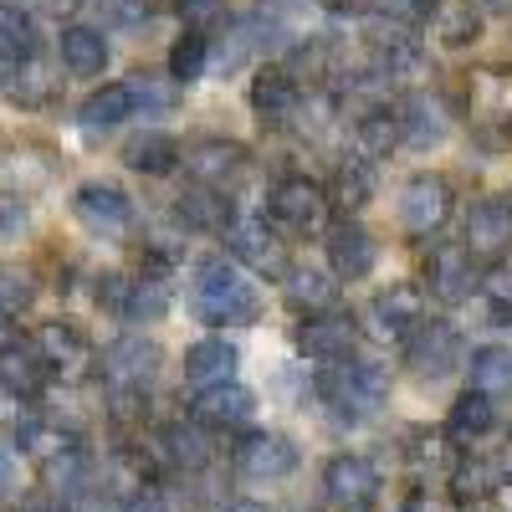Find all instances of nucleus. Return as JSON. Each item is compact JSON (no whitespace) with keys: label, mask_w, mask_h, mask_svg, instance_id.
I'll list each match as a JSON object with an SVG mask.
<instances>
[{"label":"nucleus","mask_w":512,"mask_h":512,"mask_svg":"<svg viewBox=\"0 0 512 512\" xmlns=\"http://www.w3.org/2000/svg\"><path fill=\"white\" fill-rule=\"evenodd\" d=\"M190 313L205 328H241V323H256L262 297H256V287L241 277L236 256L210 251V256H200L195 272H190Z\"/></svg>","instance_id":"obj_1"},{"label":"nucleus","mask_w":512,"mask_h":512,"mask_svg":"<svg viewBox=\"0 0 512 512\" xmlns=\"http://www.w3.org/2000/svg\"><path fill=\"white\" fill-rule=\"evenodd\" d=\"M313 390H318V400H323L338 420H369V415L384 410V400H390V374L354 354V359L323 364Z\"/></svg>","instance_id":"obj_2"},{"label":"nucleus","mask_w":512,"mask_h":512,"mask_svg":"<svg viewBox=\"0 0 512 512\" xmlns=\"http://www.w3.org/2000/svg\"><path fill=\"white\" fill-rule=\"evenodd\" d=\"M328 205L333 200H328L323 185H313L308 175H287L267 195V221L287 236H318L328 226Z\"/></svg>","instance_id":"obj_3"},{"label":"nucleus","mask_w":512,"mask_h":512,"mask_svg":"<svg viewBox=\"0 0 512 512\" xmlns=\"http://www.w3.org/2000/svg\"><path fill=\"white\" fill-rule=\"evenodd\" d=\"M149 461L169 477H200L216 461V441L200 420H169L149 436Z\"/></svg>","instance_id":"obj_4"},{"label":"nucleus","mask_w":512,"mask_h":512,"mask_svg":"<svg viewBox=\"0 0 512 512\" xmlns=\"http://www.w3.org/2000/svg\"><path fill=\"white\" fill-rule=\"evenodd\" d=\"M164 369V354L154 338L144 333H123L98 354V379L103 390H154V379Z\"/></svg>","instance_id":"obj_5"},{"label":"nucleus","mask_w":512,"mask_h":512,"mask_svg":"<svg viewBox=\"0 0 512 512\" xmlns=\"http://www.w3.org/2000/svg\"><path fill=\"white\" fill-rule=\"evenodd\" d=\"M461 359H466V344H461L456 323L446 318H420L405 333V369L415 379H446L461 369Z\"/></svg>","instance_id":"obj_6"},{"label":"nucleus","mask_w":512,"mask_h":512,"mask_svg":"<svg viewBox=\"0 0 512 512\" xmlns=\"http://www.w3.org/2000/svg\"><path fill=\"white\" fill-rule=\"evenodd\" d=\"M379 466L359 451H338L328 466H323V497L333 512H374L379 502Z\"/></svg>","instance_id":"obj_7"},{"label":"nucleus","mask_w":512,"mask_h":512,"mask_svg":"<svg viewBox=\"0 0 512 512\" xmlns=\"http://www.w3.org/2000/svg\"><path fill=\"white\" fill-rule=\"evenodd\" d=\"M226 256H236L241 267H251L256 277H287V246L277 236V226H267V216H236L226 226Z\"/></svg>","instance_id":"obj_8"},{"label":"nucleus","mask_w":512,"mask_h":512,"mask_svg":"<svg viewBox=\"0 0 512 512\" xmlns=\"http://www.w3.org/2000/svg\"><path fill=\"white\" fill-rule=\"evenodd\" d=\"M231 466L241 482H282L297 472V446L282 431H246L231 446Z\"/></svg>","instance_id":"obj_9"},{"label":"nucleus","mask_w":512,"mask_h":512,"mask_svg":"<svg viewBox=\"0 0 512 512\" xmlns=\"http://www.w3.org/2000/svg\"><path fill=\"white\" fill-rule=\"evenodd\" d=\"M292 349L313 359V364H333V359H354L359 349V323L349 313H313L292 328Z\"/></svg>","instance_id":"obj_10"},{"label":"nucleus","mask_w":512,"mask_h":512,"mask_svg":"<svg viewBox=\"0 0 512 512\" xmlns=\"http://www.w3.org/2000/svg\"><path fill=\"white\" fill-rule=\"evenodd\" d=\"M72 216L88 226L93 236H108V241H118V236H128L134 231V221H139V210H134V200H128L118 185H103V180H88L77 195H72Z\"/></svg>","instance_id":"obj_11"},{"label":"nucleus","mask_w":512,"mask_h":512,"mask_svg":"<svg viewBox=\"0 0 512 512\" xmlns=\"http://www.w3.org/2000/svg\"><path fill=\"white\" fill-rule=\"evenodd\" d=\"M461 246L472 251L477 262H502L512 251V200H502V195L472 200L466 226H461Z\"/></svg>","instance_id":"obj_12"},{"label":"nucleus","mask_w":512,"mask_h":512,"mask_svg":"<svg viewBox=\"0 0 512 512\" xmlns=\"http://www.w3.org/2000/svg\"><path fill=\"white\" fill-rule=\"evenodd\" d=\"M47 384H52V369H47V359L36 354L31 333L26 338L11 333L6 344H0V390L16 395L21 405H36L41 395H47Z\"/></svg>","instance_id":"obj_13"},{"label":"nucleus","mask_w":512,"mask_h":512,"mask_svg":"<svg viewBox=\"0 0 512 512\" xmlns=\"http://www.w3.org/2000/svg\"><path fill=\"white\" fill-rule=\"evenodd\" d=\"M251 415H256V395L241 379L205 384V390L190 395V420H200L205 431H241V425H251Z\"/></svg>","instance_id":"obj_14"},{"label":"nucleus","mask_w":512,"mask_h":512,"mask_svg":"<svg viewBox=\"0 0 512 512\" xmlns=\"http://www.w3.org/2000/svg\"><path fill=\"white\" fill-rule=\"evenodd\" d=\"M251 108H256V118H262V123H292L297 113L308 108L297 72L282 67V62H267L262 72L251 77Z\"/></svg>","instance_id":"obj_15"},{"label":"nucleus","mask_w":512,"mask_h":512,"mask_svg":"<svg viewBox=\"0 0 512 512\" xmlns=\"http://www.w3.org/2000/svg\"><path fill=\"white\" fill-rule=\"evenodd\" d=\"M425 318V292L420 282H390L374 303H369V323H374V338L384 344H405V333Z\"/></svg>","instance_id":"obj_16"},{"label":"nucleus","mask_w":512,"mask_h":512,"mask_svg":"<svg viewBox=\"0 0 512 512\" xmlns=\"http://www.w3.org/2000/svg\"><path fill=\"white\" fill-rule=\"evenodd\" d=\"M425 287H431L436 303H466V297L482 287L477 256L466 251V246H441V251H431V262H425Z\"/></svg>","instance_id":"obj_17"},{"label":"nucleus","mask_w":512,"mask_h":512,"mask_svg":"<svg viewBox=\"0 0 512 512\" xmlns=\"http://www.w3.org/2000/svg\"><path fill=\"white\" fill-rule=\"evenodd\" d=\"M446 216H451V185L441 175H415L400 190V221H405V231L425 236V231L446 226Z\"/></svg>","instance_id":"obj_18"},{"label":"nucleus","mask_w":512,"mask_h":512,"mask_svg":"<svg viewBox=\"0 0 512 512\" xmlns=\"http://www.w3.org/2000/svg\"><path fill=\"white\" fill-rule=\"evenodd\" d=\"M282 292H287V308H297L303 318H313V313H333V308H338V277H333V267L292 262L287 277H282Z\"/></svg>","instance_id":"obj_19"},{"label":"nucleus","mask_w":512,"mask_h":512,"mask_svg":"<svg viewBox=\"0 0 512 512\" xmlns=\"http://www.w3.org/2000/svg\"><path fill=\"white\" fill-rule=\"evenodd\" d=\"M31 344H36L41 359H47L52 374H72V369H82V364L93 359V349H88V338H82V328L67 323V318L36 323V328H31Z\"/></svg>","instance_id":"obj_20"},{"label":"nucleus","mask_w":512,"mask_h":512,"mask_svg":"<svg viewBox=\"0 0 512 512\" xmlns=\"http://www.w3.org/2000/svg\"><path fill=\"white\" fill-rule=\"evenodd\" d=\"M175 221L180 231H226L236 221V210H231V195L221 185H185L180 200H175Z\"/></svg>","instance_id":"obj_21"},{"label":"nucleus","mask_w":512,"mask_h":512,"mask_svg":"<svg viewBox=\"0 0 512 512\" xmlns=\"http://www.w3.org/2000/svg\"><path fill=\"white\" fill-rule=\"evenodd\" d=\"M328 267H333V277L338 282H354V277H369L374 272V236L354 221V216H344L333 231H328Z\"/></svg>","instance_id":"obj_22"},{"label":"nucleus","mask_w":512,"mask_h":512,"mask_svg":"<svg viewBox=\"0 0 512 512\" xmlns=\"http://www.w3.org/2000/svg\"><path fill=\"white\" fill-rule=\"evenodd\" d=\"M185 175L200 185H231L241 169H246V149L231 139H200L195 149H185Z\"/></svg>","instance_id":"obj_23"},{"label":"nucleus","mask_w":512,"mask_h":512,"mask_svg":"<svg viewBox=\"0 0 512 512\" xmlns=\"http://www.w3.org/2000/svg\"><path fill=\"white\" fill-rule=\"evenodd\" d=\"M497 425V400L482 390H466L451 410H446V441L451 446H477L482 436H492Z\"/></svg>","instance_id":"obj_24"},{"label":"nucleus","mask_w":512,"mask_h":512,"mask_svg":"<svg viewBox=\"0 0 512 512\" xmlns=\"http://www.w3.org/2000/svg\"><path fill=\"white\" fill-rule=\"evenodd\" d=\"M236 364H241V349L231 344V338H200V344L185 349V379L195 384V390L236 379Z\"/></svg>","instance_id":"obj_25"},{"label":"nucleus","mask_w":512,"mask_h":512,"mask_svg":"<svg viewBox=\"0 0 512 512\" xmlns=\"http://www.w3.org/2000/svg\"><path fill=\"white\" fill-rule=\"evenodd\" d=\"M57 62L67 77H98L108 67V41L93 26H67L57 36Z\"/></svg>","instance_id":"obj_26"},{"label":"nucleus","mask_w":512,"mask_h":512,"mask_svg":"<svg viewBox=\"0 0 512 512\" xmlns=\"http://www.w3.org/2000/svg\"><path fill=\"white\" fill-rule=\"evenodd\" d=\"M180 159H185V149H180V139H169V134H154V128H144V134H134L123 144V164L134 169V175H175L180 169Z\"/></svg>","instance_id":"obj_27"},{"label":"nucleus","mask_w":512,"mask_h":512,"mask_svg":"<svg viewBox=\"0 0 512 512\" xmlns=\"http://www.w3.org/2000/svg\"><path fill=\"white\" fill-rule=\"evenodd\" d=\"M139 113V98H134V82H108V88L88 93V103L77 108V123L88 134H103V128H118L123 118Z\"/></svg>","instance_id":"obj_28"},{"label":"nucleus","mask_w":512,"mask_h":512,"mask_svg":"<svg viewBox=\"0 0 512 512\" xmlns=\"http://www.w3.org/2000/svg\"><path fill=\"white\" fill-rule=\"evenodd\" d=\"M354 139H359V154H364V159L395 154V149L405 144V118H400V108H390V103L369 108V113L354 123Z\"/></svg>","instance_id":"obj_29"},{"label":"nucleus","mask_w":512,"mask_h":512,"mask_svg":"<svg viewBox=\"0 0 512 512\" xmlns=\"http://www.w3.org/2000/svg\"><path fill=\"white\" fill-rule=\"evenodd\" d=\"M62 62L52 67V62H41V57H26L21 67H16V82H11V98H16V108H47V103H57V93H62Z\"/></svg>","instance_id":"obj_30"},{"label":"nucleus","mask_w":512,"mask_h":512,"mask_svg":"<svg viewBox=\"0 0 512 512\" xmlns=\"http://www.w3.org/2000/svg\"><path fill=\"white\" fill-rule=\"evenodd\" d=\"M400 118H405V149H436L451 134V118L436 98H405Z\"/></svg>","instance_id":"obj_31"},{"label":"nucleus","mask_w":512,"mask_h":512,"mask_svg":"<svg viewBox=\"0 0 512 512\" xmlns=\"http://www.w3.org/2000/svg\"><path fill=\"white\" fill-rule=\"evenodd\" d=\"M41 52V31L36 21L21 11V0H0V57L11 62H26Z\"/></svg>","instance_id":"obj_32"},{"label":"nucleus","mask_w":512,"mask_h":512,"mask_svg":"<svg viewBox=\"0 0 512 512\" xmlns=\"http://www.w3.org/2000/svg\"><path fill=\"white\" fill-rule=\"evenodd\" d=\"M344 216H359V210L374 200V175H369V164L364 159H344L333 169V195H328Z\"/></svg>","instance_id":"obj_33"},{"label":"nucleus","mask_w":512,"mask_h":512,"mask_svg":"<svg viewBox=\"0 0 512 512\" xmlns=\"http://www.w3.org/2000/svg\"><path fill=\"white\" fill-rule=\"evenodd\" d=\"M472 390H482V395H492V400L512 395V349L487 344V349L472 354Z\"/></svg>","instance_id":"obj_34"},{"label":"nucleus","mask_w":512,"mask_h":512,"mask_svg":"<svg viewBox=\"0 0 512 512\" xmlns=\"http://www.w3.org/2000/svg\"><path fill=\"white\" fill-rule=\"evenodd\" d=\"M205 72H210V36L185 26L180 41L169 47V77H175V82H195Z\"/></svg>","instance_id":"obj_35"},{"label":"nucleus","mask_w":512,"mask_h":512,"mask_svg":"<svg viewBox=\"0 0 512 512\" xmlns=\"http://www.w3.org/2000/svg\"><path fill=\"white\" fill-rule=\"evenodd\" d=\"M492 487H497V466L482 461V456L461 461L456 472H451V497L456 502H482V497H492Z\"/></svg>","instance_id":"obj_36"},{"label":"nucleus","mask_w":512,"mask_h":512,"mask_svg":"<svg viewBox=\"0 0 512 512\" xmlns=\"http://www.w3.org/2000/svg\"><path fill=\"white\" fill-rule=\"evenodd\" d=\"M364 6H369V16H379V21H395V26L420 31V26L436 21L441 0H364Z\"/></svg>","instance_id":"obj_37"},{"label":"nucleus","mask_w":512,"mask_h":512,"mask_svg":"<svg viewBox=\"0 0 512 512\" xmlns=\"http://www.w3.org/2000/svg\"><path fill=\"white\" fill-rule=\"evenodd\" d=\"M436 36H441V47L461 52V47H472V41L482 36V16L472 6H446L441 21H436Z\"/></svg>","instance_id":"obj_38"},{"label":"nucleus","mask_w":512,"mask_h":512,"mask_svg":"<svg viewBox=\"0 0 512 512\" xmlns=\"http://www.w3.org/2000/svg\"><path fill=\"white\" fill-rule=\"evenodd\" d=\"M482 297H487V318L492 323H512V262H492L487 272H482V287H477Z\"/></svg>","instance_id":"obj_39"},{"label":"nucleus","mask_w":512,"mask_h":512,"mask_svg":"<svg viewBox=\"0 0 512 512\" xmlns=\"http://www.w3.org/2000/svg\"><path fill=\"white\" fill-rule=\"evenodd\" d=\"M128 502L98 477V482H88V487H77L72 497H62V512H123Z\"/></svg>","instance_id":"obj_40"},{"label":"nucleus","mask_w":512,"mask_h":512,"mask_svg":"<svg viewBox=\"0 0 512 512\" xmlns=\"http://www.w3.org/2000/svg\"><path fill=\"white\" fill-rule=\"evenodd\" d=\"M175 11L190 31H210L221 16H226V0H175Z\"/></svg>","instance_id":"obj_41"},{"label":"nucleus","mask_w":512,"mask_h":512,"mask_svg":"<svg viewBox=\"0 0 512 512\" xmlns=\"http://www.w3.org/2000/svg\"><path fill=\"white\" fill-rule=\"evenodd\" d=\"M26 205L16 200V195H0V241H16V236H26Z\"/></svg>","instance_id":"obj_42"},{"label":"nucleus","mask_w":512,"mask_h":512,"mask_svg":"<svg viewBox=\"0 0 512 512\" xmlns=\"http://www.w3.org/2000/svg\"><path fill=\"white\" fill-rule=\"evenodd\" d=\"M492 502L502 507V512H512V456H507V466L497 472V487H492Z\"/></svg>","instance_id":"obj_43"},{"label":"nucleus","mask_w":512,"mask_h":512,"mask_svg":"<svg viewBox=\"0 0 512 512\" xmlns=\"http://www.w3.org/2000/svg\"><path fill=\"white\" fill-rule=\"evenodd\" d=\"M16 492V456L11 446H0V497H11Z\"/></svg>","instance_id":"obj_44"},{"label":"nucleus","mask_w":512,"mask_h":512,"mask_svg":"<svg viewBox=\"0 0 512 512\" xmlns=\"http://www.w3.org/2000/svg\"><path fill=\"white\" fill-rule=\"evenodd\" d=\"M221 512H272L267 502H256V497H236V502H226Z\"/></svg>","instance_id":"obj_45"},{"label":"nucleus","mask_w":512,"mask_h":512,"mask_svg":"<svg viewBox=\"0 0 512 512\" xmlns=\"http://www.w3.org/2000/svg\"><path fill=\"white\" fill-rule=\"evenodd\" d=\"M123 512H159V502H154V492H139V497H128Z\"/></svg>","instance_id":"obj_46"},{"label":"nucleus","mask_w":512,"mask_h":512,"mask_svg":"<svg viewBox=\"0 0 512 512\" xmlns=\"http://www.w3.org/2000/svg\"><path fill=\"white\" fill-rule=\"evenodd\" d=\"M16 67H21V62H11V57H0V93H6L11 82H16Z\"/></svg>","instance_id":"obj_47"},{"label":"nucleus","mask_w":512,"mask_h":512,"mask_svg":"<svg viewBox=\"0 0 512 512\" xmlns=\"http://www.w3.org/2000/svg\"><path fill=\"white\" fill-rule=\"evenodd\" d=\"M41 6H47L52 16H72V11L82 6V0H41Z\"/></svg>","instance_id":"obj_48"},{"label":"nucleus","mask_w":512,"mask_h":512,"mask_svg":"<svg viewBox=\"0 0 512 512\" xmlns=\"http://www.w3.org/2000/svg\"><path fill=\"white\" fill-rule=\"evenodd\" d=\"M26 512H62V502H31Z\"/></svg>","instance_id":"obj_49"},{"label":"nucleus","mask_w":512,"mask_h":512,"mask_svg":"<svg viewBox=\"0 0 512 512\" xmlns=\"http://www.w3.org/2000/svg\"><path fill=\"white\" fill-rule=\"evenodd\" d=\"M482 6H492V11H502V6H512V0H482Z\"/></svg>","instance_id":"obj_50"},{"label":"nucleus","mask_w":512,"mask_h":512,"mask_svg":"<svg viewBox=\"0 0 512 512\" xmlns=\"http://www.w3.org/2000/svg\"><path fill=\"white\" fill-rule=\"evenodd\" d=\"M405 512H425V507H420V502H410V507H405Z\"/></svg>","instance_id":"obj_51"},{"label":"nucleus","mask_w":512,"mask_h":512,"mask_svg":"<svg viewBox=\"0 0 512 512\" xmlns=\"http://www.w3.org/2000/svg\"><path fill=\"white\" fill-rule=\"evenodd\" d=\"M0 395H6V390H0Z\"/></svg>","instance_id":"obj_52"}]
</instances>
